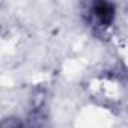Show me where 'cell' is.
I'll return each mask as SVG.
<instances>
[{"label": "cell", "mask_w": 128, "mask_h": 128, "mask_svg": "<svg viewBox=\"0 0 128 128\" xmlns=\"http://www.w3.org/2000/svg\"><path fill=\"white\" fill-rule=\"evenodd\" d=\"M114 17H116V12L112 3H106V2L94 3L89 9V23L100 30L108 29L113 24Z\"/></svg>", "instance_id": "obj_1"}]
</instances>
